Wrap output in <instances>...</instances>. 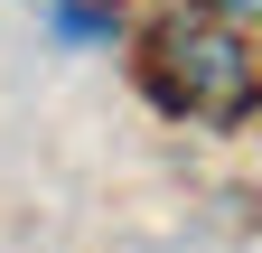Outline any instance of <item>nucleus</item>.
<instances>
[{
    "instance_id": "1",
    "label": "nucleus",
    "mask_w": 262,
    "mask_h": 253,
    "mask_svg": "<svg viewBox=\"0 0 262 253\" xmlns=\"http://www.w3.org/2000/svg\"><path fill=\"white\" fill-rule=\"evenodd\" d=\"M141 85L159 113L196 122V132H244L253 122V94H262V66H253V28L215 19L206 0L150 19L141 38Z\"/></svg>"
},
{
    "instance_id": "2",
    "label": "nucleus",
    "mask_w": 262,
    "mask_h": 253,
    "mask_svg": "<svg viewBox=\"0 0 262 253\" xmlns=\"http://www.w3.org/2000/svg\"><path fill=\"white\" fill-rule=\"evenodd\" d=\"M47 28L56 38H75V47H94V38H122V0H47Z\"/></svg>"
},
{
    "instance_id": "3",
    "label": "nucleus",
    "mask_w": 262,
    "mask_h": 253,
    "mask_svg": "<svg viewBox=\"0 0 262 253\" xmlns=\"http://www.w3.org/2000/svg\"><path fill=\"white\" fill-rule=\"evenodd\" d=\"M206 10H215V19H234V28H253V10H262V0H206Z\"/></svg>"
}]
</instances>
